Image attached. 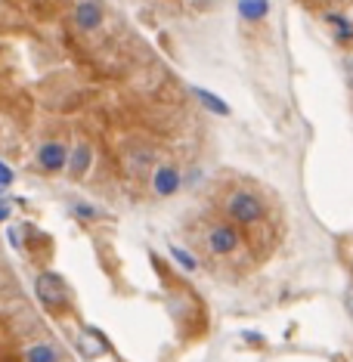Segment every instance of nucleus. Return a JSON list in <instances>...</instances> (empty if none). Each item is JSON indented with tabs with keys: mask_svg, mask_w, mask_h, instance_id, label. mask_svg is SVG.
<instances>
[{
	"mask_svg": "<svg viewBox=\"0 0 353 362\" xmlns=\"http://www.w3.org/2000/svg\"><path fill=\"white\" fill-rule=\"evenodd\" d=\"M226 214L233 217L236 223H257L264 217V201L257 198L254 192H245V189H239V192H233L229 195V201H226Z\"/></svg>",
	"mask_w": 353,
	"mask_h": 362,
	"instance_id": "f257e3e1",
	"label": "nucleus"
},
{
	"mask_svg": "<svg viewBox=\"0 0 353 362\" xmlns=\"http://www.w3.org/2000/svg\"><path fill=\"white\" fill-rule=\"evenodd\" d=\"M34 291H38L41 303L50 310H62L69 303V285L56 273H41L38 282H34Z\"/></svg>",
	"mask_w": 353,
	"mask_h": 362,
	"instance_id": "f03ea898",
	"label": "nucleus"
},
{
	"mask_svg": "<svg viewBox=\"0 0 353 362\" xmlns=\"http://www.w3.org/2000/svg\"><path fill=\"white\" fill-rule=\"evenodd\" d=\"M152 189L155 195H161V198H168V195H174L183 189V173L174 161H161L155 164V173H152Z\"/></svg>",
	"mask_w": 353,
	"mask_h": 362,
	"instance_id": "7ed1b4c3",
	"label": "nucleus"
},
{
	"mask_svg": "<svg viewBox=\"0 0 353 362\" xmlns=\"http://www.w3.org/2000/svg\"><path fill=\"white\" fill-rule=\"evenodd\" d=\"M106 13H103V3L99 0H81V3L71 10V22H75V28H81V31H96L99 25H103Z\"/></svg>",
	"mask_w": 353,
	"mask_h": 362,
	"instance_id": "20e7f679",
	"label": "nucleus"
},
{
	"mask_svg": "<svg viewBox=\"0 0 353 362\" xmlns=\"http://www.w3.org/2000/svg\"><path fill=\"white\" fill-rule=\"evenodd\" d=\"M208 248L220 257L233 254V251L239 248V233H236L233 226H226V223H217V226L208 229Z\"/></svg>",
	"mask_w": 353,
	"mask_h": 362,
	"instance_id": "39448f33",
	"label": "nucleus"
},
{
	"mask_svg": "<svg viewBox=\"0 0 353 362\" xmlns=\"http://www.w3.org/2000/svg\"><path fill=\"white\" fill-rule=\"evenodd\" d=\"M38 164H41V168H44L47 173L66 171V168H69V149L62 146L59 140H47L44 146L38 149Z\"/></svg>",
	"mask_w": 353,
	"mask_h": 362,
	"instance_id": "423d86ee",
	"label": "nucleus"
},
{
	"mask_svg": "<svg viewBox=\"0 0 353 362\" xmlns=\"http://www.w3.org/2000/svg\"><path fill=\"white\" fill-rule=\"evenodd\" d=\"M22 362H62V350L53 341H34L22 350Z\"/></svg>",
	"mask_w": 353,
	"mask_h": 362,
	"instance_id": "0eeeda50",
	"label": "nucleus"
},
{
	"mask_svg": "<svg viewBox=\"0 0 353 362\" xmlns=\"http://www.w3.org/2000/svg\"><path fill=\"white\" fill-rule=\"evenodd\" d=\"M90 164H93L90 143H75L71 152H69V171H71V177H84V173L90 171Z\"/></svg>",
	"mask_w": 353,
	"mask_h": 362,
	"instance_id": "6e6552de",
	"label": "nucleus"
},
{
	"mask_svg": "<svg viewBox=\"0 0 353 362\" xmlns=\"http://www.w3.org/2000/svg\"><path fill=\"white\" fill-rule=\"evenodd\" d=\"M127 164H131V171H134V173H146V171L155 164V152H152V149H146V146L134 149L131 155H127Z\"/></svg>",
	"mask_w": 353,
	"mask_h": 362,
	"instance_id": "1a4fd4ad",
	"label": "nucleus"
},
{
	"mask_svg": "<svg viewBox=\"0 0 353 362\" xmlns=\"http://www.w3.org/2000/svg\"><path fill=\"white\" fill-rule=\"evenodd\" d=\"M78 350H81L84 356H99V353L106 350V341L96 335V331H81V338H78Z\"/></svg>",
	"mask_w": 353,
	"mask_h": 362,
	"instance_id": "9d476101",
	"label": "nucleus"
},
{
	"mask_svg": "<svg viewBox=\"0 0 353 362\" xmlns=\"http://www.w3.org/2000/svg\"><path fill=\"white\" fill-rule=\"evenodd\" d=\"M266 10H270V3H266V0H242V3H239V13H242L245 19H251V22L264 19Z\"/></svg>",
	"mask_w": 353,
	"mask_h": 362,
	"instance_id": "9b49d317",
	"label": "nucleus"
},
{
	"mask_svg": "<svg viewBox=\"0 0 353 362\" xmlns=\"http://www.w3.org/2000/svg\"><path fill=\"white\" fill-rule=\"evenodd\" d=\"M196 96H199V99H201V103H205L208 108H211L214 115H229V106L223 103V99L214 96V93H208L205 87H196Z\"/></svg>",
	"mask_w": 353,
	"mask_h": 362,
	"instance_id": "f8f14e48",
	"label": "nucleus"
},
{
	"mask_svg": "<svg viewBox=\"0 0 353 362\" xmlns=\"http://www.w3.org/2000/svg\"><path fill=\"white\" fill-rule=\"evenodd\" d=\"M171 257H174L177 263H180V266H183V270H186V273H192V270H196V266H199V263H196V257H192L189 251L177 248V245H171Z\"/></svg>",
	"mask_w": 353,
	"mask_h": 362,
	"instance_id": "ddd939ff",
	"label": "nucleus"
},
{
	"mask_svg": "<svg viewBox=\"0 0 353 362\" xmlns=\"http://www.w3.org/2000/svg\"><path fill=\"white\" fill-rule=\"evenodd\" d=\"M71 211H78V217H84V220H96V217H99L96 208L84 205V201H75V205H71Z\"/></svg>",
	"mask_w": 353,
	"mask_h": 362,
	"instance_id": "4468645a",
	"label": "nucleus"
},
{
	"mask_svg": "<svg viewBox=\"0 0 353 362\" xmlns=\"http://www.w3.org/2000/svg\"><path fill=\"white\" fill-rule=\"evenodd\" d=\"M10 186H13V171L0 161V189H10Z\"/></svg>",
	"mask_w": 353,
	"mask_h": 362,
	"instance_id": "2eb2a0df",
	"label": "nucleus"
},
{
	"mask_svg": "<svg viewBox=\"0 0 353 362\" xmlns=\"http://www.w3.org/2000/svg\"><path fill=\"white\" fill-rule=\"evenodd\" d=\"M329 22H335V25H338V31H341V38H350V25H347V22H344L341 16H338V13H331Z\"/></svg>",
	"mask_w": 353,
	"mask_h": 362,
	"instance_id": "dca6fc26",
	"label": "nucleus"
},
{
	"mask_svg": "<svg viewBox=\"0 0 353 362\" xmlns=\"http://www.w3.org/2000/svg\"><path fill=\"white\" fill-rule=\"evenodd\" d=\"M6 217H10V201L0 198V220H6Z\"/></svg>",
	"mask_w": 353,
	"mask_h": 362,
	"instance_id": "f3484780",
	"label": "nucleus"
},
{
	"mask_svg": "<svg viewBox=\"0 0 353 362\" xmlns=\"http://www.w3.org/2000/svg\"><path fill=\"white\" fill-rule=\"evenodd\" d=\"M347 68H350V78H353V59H350V62H347Z\"/></svg>",
	"mask_w": 353,
	"mask_h": 362,
	"instance_id": "a211bd4d",
	"label": "nucleus"
}]
</instances>
